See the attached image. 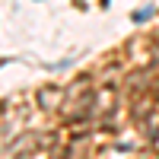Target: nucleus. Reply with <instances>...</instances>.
Returning <instances> with one entry per match:
<instances>
[{
	"instance_id": "nucleus-1",
	"label": "nucleus",
	"mask_w": 159,
	"mask_h": 159,
	"mask_svg": "<svg viewBox=\"0 0 159 159\" xmlns=\"http://www.w3.org/2000/svg\"><path fill=\"white\" fill-rule=\"evenodd\" d=\"M150 16H153V10H140L137 16H134V22H143V19H150Z\"/></svg>"
}]
</instances>
